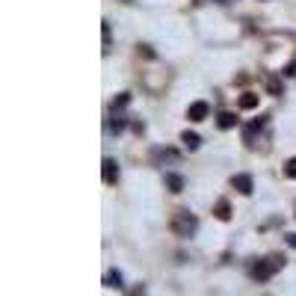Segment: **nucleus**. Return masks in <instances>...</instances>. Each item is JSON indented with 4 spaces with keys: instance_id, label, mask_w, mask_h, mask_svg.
Here are the masks:
<instances>
[{
    "instance_id": "f257e3e1",
    "label": "nucleus",
    "mask_w": 296,
    "mask_h": 296,
    "mask_svg": "<svg viewBox=\"0 0 296 296\" xmlns=\"http://www.w3.org/2000/svg\"><path fill=\"white\" fill-rule=\"evenodd\" d=\"M281 266V258H258V261L249 263V272H252V278H258V281H266V278H272L275 275V269Z\"/></svg>"
},
{
    "instance_id": "f03ea898",
    "label": "nucleus",
    "mask_w": 296,
    "mask_h": 296,
    "mask_svg": "<svg viewBox=\"0 0 296 296\" xmlns=\"http://www.w3.org/2000/svg\"><path fill=\"white\" fill-rule=\"evenodd\" d=\"M198 228V219L190 213V210H178V216L172 219V231L181 234V237H193Z\"/></svg>"
},
{
    "instance_id": "7ed1b4c3",
    "label": "nucleus",
    "mask_w": 296,
    "mask_h": 296,
    "mask_svg": "<svg viewBox=\"0 0 296 296\" xmlns=\"http://www.w3.org/2000/svg\"><path fill=\"white\" fill-rule=\"evenodd\" d=\"M231 184H234V190H237V193H243V196H252V190H255V184H252V178H249V175H234V178H231Z\"/></svg>"
},
{
    "instance_id": "20e7f679",
    "label": "nucleus",
    "mask_w": 296,
    "mask_h": 296,
    "mask_svg": "<svg viewBox=\"0 0 296 296\" xmlns=\"http://www.w3.org/2000/svg\"><path fill=\"white\" fill-rule=\"evenodd\" d=\"M207 113H210V107H207L204 101H196V104H190L187 119H190V122H201V119H207Z\"/></svg>"
},
{
    "instance_id": "39448f33",
    "label": "nucleus",
    "mask_w": 296,
    "mask_h": 296,
    "mask_svg": "<svg viewBox=\"0 0 296 296\" xmlns=\"http://www.w3.org/2000/svg\"><path fill=\"white\" fill-rule=\"evenodd\" d=\"M261 128H266V116L255 119L252 125H246V131H243V139H246V142H255V139H258V133H261Z\"/></svg>"
},
{
    "instance_id": "423d86ee",
    "label": "nucleus",
    "mask_w": 296,
    "mask_h": 296,
    "mask_svg": "<svg viewBox=\"0 0 296 296\" xmlns=\"http://www.w3.org/2000/svg\"><path fill=\"white\" fill-rule=\"evenodd\" d=\"M104 181L107 184H116L119 181V166H116V160H104Z\"/></svg>"
},
{
    "instance_id": "0eeeda50",
    "label": "nucleus",
    "mask_w": 296,
    "mask_h": 296,
    "mask_svg": "<svg viewBox=\"0 0 296 296\" xmlns=\"http://www.w3.org/2000/svg\"><path fill=\"white\" fill-rule=\"evenodd\" d=\"M166 187H169L172 193H181V190H184V178L175 175V172H169V175H166Z\"/></svg>"
},
{
    "instance_id": "6e6552de",
    "label": "nucleus",
    "mask_w": 296,
    "mask_h": 296,
    "mask_svg": "<svg viewBox=\"0 0 296 296\" xmlns=\"http://www.w3.org/2000/svg\"><path fill=\"white\" fill-rule=\"evenodd\" d=\"M216 125L225 131V128H231V125H237V116H234V113H219V116H216Z\"/></svg>"
},
{
    "instance_id": "1a4fd4ad",
    "label": "nucleus",
    "mask_w": 296,
    "mask_h": 296,
    "mask_svg": "<svg viewBox=\"0 0 296 296\" xmlns=\"http://www.w3.org/2000/svg\"><path fill=\"white\" fill-rule=\"evenodd\" d=\"M104 284H110V287H122V275H119V269H113L110 275H104Z\"/></svg>"
},
{
    "instance_id": "9d476101",
    "label": "nucleus",
    "mask_w": 296,
    "mask_h": 296,
    "mask_svg": "<svg viewBox=\"0 0 296 296\" xmlns=\"http://www.w3.org/2000/svg\"><path fill=\"white\" fill-rule=\"evenodd\" d=\"M255 104H258V95H255V92H246V95L240 98V107H243V110H252Z\"/></svg>"
},
{
    "instance_id": "9b49d317",
    "label": "nucleus",
    "mask_w": 296,
    "mask_h": 296,
    "mask_svg": "<svg viewBox=\"0 0 296 296\" xmlns=\"http://www.w3.org/2000/svg\"><path fill=\"white\" fill-rule=\"evenodd\" d=\"M213 213H216V219H231V207L228 204H222V201L213 207Z\"/></svg>"
},
{
    "instance_id": "f8f14e48",
    "label": "nucleus",
    "mask_w": 296,
    "mask_h": 296,
    "mask_svg": "<svg viewBox=\"0 0 296 296\" xmlns=\"http://www.w3.org/2000/svg\"><path fill=\"white\" fill-rule=\"evenodd\" d=\"M157 160H160V163H172V160H178V151H175V148H163Z\"/></svg>"
},
{
    "instance_id": "ddd939ff",
    "label": "nucleus",
    "mask_w": 296,
    "mask_h": 296,
    "mask_svg": "<svg viewBox=\"0 0 296 296\" xmlns=\"http://www.w3.org/2000/svg\"><path fill=\"white\" fill-rule=\"evenodd\" d=\"M128 101H131V95H128V92H125V95H119V98L113 101V113H122V110H125V104H128Z\"/></svg>"
},
{
    "instance_id": "4468645a",
    "label": "nucleus",
    "mask_w": 296,
    "mask_h": 296,
    "mask_svg": "<svg viewBox=\"0 0 296 296\" xmlns=\"http://www.w3.org/2000/svg\"><path fill=\"white\" fill-rule=\"evenodd\" d=\"M184 145H187V148H198V145H201V139H198L196 133H184Z\"/></svg>"
},
{
    "instance_id": "2eb2a0df",
    "label": "nucleus",
    "mask_w": 296,
    "mask_h": 296,
    "mask_svg": "<svg viewBox=\"0 0 296 296\" xmlns=\"http://www.w3.org/2000/svg\"><path fill=\"white\" fill-rule=\"evenodd\" d=\"M284 175H287V178H296V157H290V160L284 163Z\"/></svg>"
},
{
    "instance_id": "dca6fc26",
    "label": "nucleus",
    "mask_w": 296,
    "mask_h": 296,
    "mask_svg": "<svg viewBox=\"0 0 296 296\" xmlns=\"http://www.w3.org/2000/svg\"><path fill=\"white\" fill-rule=\"evenodd\" d=\"M284 243H287V246H293V249H296V234H287V237H284Z\"/></svg>"
},
{
    "instance_id": "f3484780",
    "label": "nucleus",
    "mask_w": 296,
    "mask_h": 296,
    "mask_svg": "<svg viewBox=\"0 0 296 296\" xmlns=\"http://www.w3.org/2000/svg\"><path fill=\"white\" fill-rule=\"evenodd\" d=\"M216 3H231V0H216Z\"/></svg>"
}]
</instances>
